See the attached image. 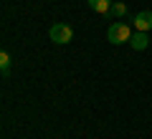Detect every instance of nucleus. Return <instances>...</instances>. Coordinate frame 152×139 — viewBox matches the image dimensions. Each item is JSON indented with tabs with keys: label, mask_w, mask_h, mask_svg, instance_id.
Here are the masks:
<instances>
[{
	"label": "nucleus",
	"mask_w": 152,
	"mask_h": 139,
	"mask_svg": "<svg viewBox=\"0 0 152 139\" xmlns=\"http://www.w3.org/2000/svg\"><path fill=\"white\" fill-rule=\"evenodd\" d=\"M132 38V25H127L124 20H114L107 31V41L112 46H122V43H129Z\"/></svg>",
	"instance_id": "nucleus-1"
},
{
	"label": "nucleus",
	"mask_w": 152,
	"mask_h": 139,
	"mask_svg": "<svg viewBox=\"0 0 152 139\" xmlns=\"http://www.w3.org/2000/svg\"><path fill=\"white\" fill-rule=\"evenodd\" d=\"M48 36H51V41H53V43L66 46V43L74 38V31H71V25H66V23H53L51 31H48Z\"/></svg>",
	"instance_id": "nucleus-2"
},
{
	"label": "nucleus",
	"mask_w": 152,
	"mask_h": 139,
	"mask_svg": "<svg viewBox=\"0 0 152 139\" xmlns=\"http://www.w3.org/2000/svg\"><path fill=\"white\" fill-rule=\"evenodd\" d=\"M132 25H134V31H142V33L152 31V10H142V13H137V15L132 18Z\"/></svg>",
	"instance_id": "nucleus-3"
},
{
	"label": "nucleus",
	"mask_w": 152,
	"mask_h": 139,
	"mask_svg": "<svg viewBox=\"0 0 152 139\" xmlns=\"http://www.w3.org/2000/svg\"><path fill=\"white\" fill-rule=\"evenodd\" d=\"M129 46L134 51H145L147 46H150V36L142 33V31H134V33H132V38H129Z\"/></svg>",
	"instance_id": "nucleus-4"
},
{
	"label": "nucleus",
	"mask_w": 152,
	"mask_h": 139,
	"mask_svg": "<svg viewBox=\"0 0 152 139\" xmlns=\"http://www.w3.org/2000/svg\"><path fill=\"white\" fill-rule=\"evenodd\" d=\"M114 0H89V8H91L94 13H99V15H107L109 8H112Z\"/></svg>",
	"instance_id": "nucleus-5"
},
{
	"label": "nucleus",
	"mask_w": 152,
	"mask_h": 139,
	"mask_svg": "<svg viewBox=\"0 0 152 139\" xmlns=\"http://www.w3.org/2000/svg\"><path fill=\"white\" fill-rule=\"evenodd\" d=\"M107 15L112 18V20H119V18H124V15H127V5H124V3H119V0H114Z\"/></svg>",
	"instance_id": "nucleus-6"
},
{
	"label": "nucleus",
	"mask_w": 152,
	"mask_h": 139,
	"mask_svg": "<svg viewBox=\"0 0 152 139\" xmlns=\"http://www.w3.org/2000/svg\"><path fill=\"white\" fill-rule=\"evenodd\" d=\"M0 71H3V76H10V53L8 51L0 53Z\"/></svg>",
	"instance_id": "nucleus-7"
}]
</instances>
